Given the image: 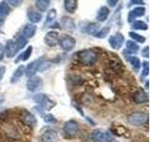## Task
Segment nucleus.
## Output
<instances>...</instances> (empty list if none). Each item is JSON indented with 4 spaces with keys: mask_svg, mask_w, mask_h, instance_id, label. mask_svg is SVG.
I'll return each mask as SVG.
<instances>
[{
    "mask_svg": "<svg viewBox=\"0 0 151 142\" xmlns=\"http://www.w3.org/2000/svg\"><path fill=\"white\" fill-rule=\"evenodd\" d=\"M42 142H58L59 135L55 130H47L41 136Z\"/></svg>",
    "mask_w": 151,
    "mask_h": 142,
    "instance_id": "obj_14",
    "label": "nucleus"
},
{
    "mask_svg": "<svg viewBox=\"0 0 151 142\" xmlns=\"http://www.w3.org/2000/svg\"><path fill=\"white\" fill-rule=\"evenodd\" d=\"M59 32L55 30H50L45 33L44 37V42L46 46L50 47H54L58 45L59 43Z\"/></svg>",
    "mask_w": 151,
    "mask_h": 142,
    "instance_id": "obj_9",
    "label": "nucleus"
},
{
    "mask_svg": "<svg viewBox=\"0 0 151 142\" xmlns=\"http://www.w3.org/2000/svg\"><path fill=\"white\" fill-rule=\"evenodd\" d=\"M106 142H118V141L115 140V139H109V140H107Z\"/></svg>",
    "mask_w": 151,
    "mask_h": 142,
    "instance_id": "obj_41",
    "label": "nucleus"
},
{
    "mask_svg": "<svg viewBox=\"0 0 151 142\" xmlns=\"http://www.w3.org/2000/svg\"><path fill=\"white\" fill-rule=\"evenodd\" d=\"M132 99H133L135 103H138V104L146 103V102H148V94L146 93L144 89H139L138 91L135 92Z\"/></svg>",
    "mask_w": 151,
    "mask_h": 142,
    "instance_id": "obj_16",
    "label": "nucleus"
},
{
    "mask_svg": "<svg viewBox=\"0 0 151 142\" xmlns=\"http://www.w3.org/2000/svg\"><path fill=\"white\" fill-rule=\"evenodd\" d=\"M33 101H34V102H36L38 105L45 111H49L56 105L55 101L50 99L49 97L44 93H38V94L34 95Z\"/></svg>",
    "mask_w": 151,
    "mask_h": 142,
    "instance_id": "obj_2",
    "label": "nucleus"
},
{
    "mask_svg": "<svg viewBox=\"0 0 151 142\" xmlns=\"http://www.w3.org/2000/svg\"><path fill=\"white\" fill-rule=\"evenodd\" d=\"M25 72H26V66L24 64H21L19 65L18 67L15 69V71L13 72L12 78H11V83H13L17 82V80L23 77V75H25Z\"/></svg>",
    "mask_w": 151,
    "mask_h": 142,
    "instance_id": "obj_20",
    "label": "nucleus"
},
{
    "mask_svg": "<svg viewBox=\"0 0 151 142\" xmlns=\"http://www.w3.org/2000/svg\"><path fill=\"white\" fill-rule=\"evenodd\" d=\"M42 120L45 122L48 123V124H54L57 122L56 117L52 115V114H45V115H42Z\"/></svg>",
    "mask_w": 151,
    "mask_h": 142,
    "instance_id": "obj_34",
    "label": "nucleus"
},
{
    "mask_svg": "<svg viewBox=\"0 0 151 142\" xmlns=\"http://www.w3.org/2000/svg\"><path fill=\"white\" fill-rule=\"evenodd\" d=\"M78 59L84 65H93L96 63L98 55L93 49H84L78 52Z\"/></svg>",
    "mask_w": 151,
    "mask_h": 142,
    "instance_id": "obj_1",
    "label": "nucleus"
},
{
    "mask_svg": "<svg viewBox=\"0 0 151 142\" xmlns=\"http://www.w3.org/2000/svg\"><path fill=\"white\" fill-rule=\"evenodd\" d=\"M121 67H122V63L118 60H112L110 62V64H109V68H110V71L112 73L120 72Z\"/></svg>",
    "mask_w": 151,
    "mask_h": 142,
    "instance_id": "obj_29",
    "label": "nucleus"
},
{
    "mask_svg": "<svg viewBox=\"0 0 151 142\" xmlns=\"http://www.w3.org/2000/svg\"><path fill=\"white\" fill-rule=\"evenodd\" d=\"M124 42H125V38L120 32H117L115 34L111 35L110 38H109V44H110L112 49H115V50L121 49Z\"/></svg>",
    "mask_w": 151,
    "mask_h": 142,
    "instance_id": "obj_6",
    "label": "nucleus"
},
{
    "mask_svg": "<svg viewBox=\"0 0 151 142\" xmlns=\"http://www.w3.org/2000/svg\"><path fill=\"white\" fill-rule=\"evenodd\" d=\"M51 1L49 0H37L35 1V7L37 9V11L40 13L42 12H45L48 8L50 7Z\"/></svg>",
    "mask_w": 151,
    "mask_h": 142,
    "instance_id": "obj_21",
    "label": "nucleus"
},
{
    "mask_svg": "<svg viewBox=\"0 0 151 142\" xmlns=\"http://www.w3.org/2000/svg\"><path fill=\"white\" fill-rule=\"evenodd\" d=\"M141 54L143 57H145V58L148 59L149 58V46H146L145 47H144V49H142V51H141Z\"/></svg>",
    "mask_w": 151,
    "mask_h": 142,
    "instance_id": "obj_37",
    "label": "nucleus"
},
{
    "mask_svg": "<svg viewBox=\"0 0 151 142\" xmlns=\"http://www.w3.org/2000/svg\"><path fill=\"white\" fill-rule=\"evenodd\" d=\"M6 3L9 5H11V6H12V7H15V8H17V7H19V6H21V4L23 3L21 0H8V1H6Z\"/></svg>",
    "mask_w": 151,
    "mask_h": 142,
    "instance_id": "obj_36",
    "label": "nucleus"
},
{
    "mask_svg": "<svg viewBox=\"0 0 151 142\" xmlns=\"http://www.w3.org/2000/svg\"><path fill=\"white\" fill-rule=\"evenodd\" d=\"M126 47H127V50L129 52V53H138L139 50H140V46L139 44H137V43L133 42V41H127L126 42Z\"/></svg>",
    "mask_w": 151,
    "mask_h": 142,
    "instance_id": "obj_27",
    "label": "nucleus"
},
{
    "mask_svg": "<svg viewBox=\"0 0 151 142\" xmlns=\"http://www.w3.org/2000/svg\"><path fill=\"white\" fill-rule=\"evenodd\" d=\"M44 62V57H41V58L32 61L30 64H28V65L26 67V76L28 78L32 77V76H35L36 72L40 69V66Z\"/></svg>",
    "mask_w": 151,
    "mask_h": 142,
    "instance_id": "obj_7",
    "label": "nucleus"
},
{
    "mask_svg": "<svg viewBox=\"0 0 151 142\" xmlns=\"http://www.w3.org/2000/svg\"><path fill=\"white\" fill-rule=\"evenodd\" d=\"M58 44L60 45V46L64 51L69 52L71 50H73L76 47V45H77V40H76L73 36L66 34V35H63L60 39H59Z\"/></svg>",
    "mask_w": 151,
    "mask_h": 142,
    "instance_id": "obj_4",
    "label": "nucleus"
},
{
    "mask_svg": "<svg viewBox=\"0 0 151 142\" xmlns=\"http://www.w3.org/2000/svg\"><path fill=\"white\" fill-rule=\"evenodd\" d=\"M145 14V9L144 7H136L129 12L127 14V22L133 23L137 17H142Z\"/></svg>",
    "mask_w": 151,
    "mask_h": 142,
    "instance_id": "obj_13",
    "label": "nucleus"
},
{
    "mask_svg": "<svg viewBox=\"0 0 151 142\" xmlns=\"http://www.w3.org/2000/svg\"><path fill=\"white\" fill-rule=\"evenodd\" d=\"M148 121V115L145 112L136 111L131 113L127 117V122L132 126H142L147 123Z\"/></svg>",
    "mask_w": 151,
    "mask_h": 142,
    "instance_id": "obj_3",
    "label": "nucleus"
},
{
    "mask_svg": "<svg viewBox=\"0 0 151 142\" xmlns=\"http://www.w3.org/2000/svg\"><path fill=\"white\" fill-rule=\"evenodd\" d=\"M27 17L28 19V21L30 22V24H33V25H35L36 23H40L42 19V13H40L38 11H35V9H33L31 8L27 9Z\"/></svg>",
    "mask_w": 151,
    "mask_h": 142,
    "instance_id": "obj_15",
    "label": "nucleus"
},
{
    "mask_svg": "<svg viewBox=\"0 0 151 142\" xmlns=\"http://www.w3.org/2000/svg\"><path fill=\"white\" fill-rule=\"evenodd\" d=\"M1 69H2V68H1V67H0V72H1Z\"/></svg>",
    "mask_w": 151,
    "mask_h": 142,
    "instance_id": "obj_43",
    "label": "nucleus"
},
{
    "mask_svg": "<svg viewBox=\"0 0 151 142\" xmlns=\"http://www.w3.org/2000/svg\"><path fill=\"white\" fill-rule=\"evenodd\" d=\"M129 35L135 43L137 42V43H140V44H143V43H145L146 41V38L145 36L139 34V33H137L136 31H129Z\"/></svg>",
    "mask_w": 151,
    "mask_h": 142,
    "instance_id": "obj_30",
    "label": "nucleus"
},
{
    "mask_svg": "<svg viewBox=\"0 0 151 142\" xmlns=\"http://www.w3.org/2000/svg\"><path fill=\"white\" fill-rule=\"evenodd\" d=\"M57 18V9H51L47 12L46 14V20H45V24H50L52 22L55 21V19Z\"/></svg>",
    "mask_w": 151,
    "mask_h": 142,
    "instance_id": "obj_32",
    "label": "nucleus"
},
{
    "mask_svg": "<svg viewBox=\"0 0 151 142\" xmlns=\"http://www.w3.org/2000/svg\"><path fill=\"white\" fill-rule=\"evenodd\" d=\"M9 12H11V7L6 3V1H1L0 2V19H3L8 16Z\"/></svg>",
    "mask_w": 151,
    "mask_h": 142,
    "instance_id": "obj_26",
    "label": "nucleus"
},
{
    "mask_svg": "<svg viewBox=\"0 0 151 142\" xmlns=\"http://www.w3.org/2000/svg\"><path fill=\"white\" fill-rule=\"evenodd\" d=\"M110 139V134L103 129H96L92 133V140L93 142H106Z\"/></svg>",
    "mask_w": 151,
    "mask_h": 142,
    "instance_id": "obj_10",
    "label": "nucleus"
},
{
    "mask_svg": "<svg viewBox=\"0 0 151 142\" xmlns=\"http://www.w3.org/2000/svg\"><path fill=\"white\" fill-rule=\"evenodd\" d=\"M61 25H63L64 28H66V30H68L70 31H73L76 28V25L73 21V19L70 17H66V16L63 17V19H61Z\"/></svg>",
    "mask_w": 151,
    "mask_h": 142,
    "instance_id": "obj_24",
    "label": "nucleus"
},
{
    "mask_svg": "<svg viewBox=\"0 0 151 142\" xmlns=\"http://www.w3.org/2000/svg\"><path fill=\"white\" fill-rule=\"evenodd\" d=\"M32 51H33V47L32 46H28L27 49L24 50L21 54H19V56L17 57V59L14 61V63L18 64L19 62H26L28 59L30 58L32 55Z\"/></svg>",
    "mask_w": 151,
    "mask_h": 142,
    "instance_id": "obj_19",
    "label": "nucleus"
},
{
    "mask_svg": "<svg viewBox=\"0 0 151 142\" xmlns=\"http://www.w3.org/2000/svg\"><path fill=\"white\" fill-rule=\"evenodd\" d=\"M2 101H3V98H2V99H0V104L2 103Z\"/></svg>",
    "mask_w": 151,
    "mask_h": 142,
    "instance_id": "obj_42",
    "label": "nucleus"
},
{
    "mask_svg": "<svg viewBox=\"0 0 151 142\" xmlns=\"http://www.w3.org/2000/svg\"><path fill=\"white\" fill-rule=\"evenodd\" d=\"M78 131H79L78 123L74 120H70L63 124V132L66 135L75 136L78 135Z\"/></svg>",
    "mask_w": 151,
    "mask_h": 142,
    "instance_id": "obj_5",
    "label": "nucleus"
},
{
    "mask_svg": "<svg viewBox=\"0 0 151 142\" xmlns=\"http://www.w3.org/2000/svg\"><path fill=\"white\" fill-rule=\"evenodd\" d=\"M145 4L144 1H141V0H132V1H129V4H127V7H130L132 5H143Z\"/></svg>",
    "mask_w": 151,
    "mask_h": 142,
    "instance_id": "obj_38",
    "label": "nucleus"
},
{
    "mask_svg": "<svg viewBox=\"0 0 151 142\" xmlns=\"http://www.w3.org/2000/svg\"><path fill=\"white\" fill-rule=\"evenodd\" d=\"M110 31H111L110 27H104L103 28H100L93 36L98 38V39H105V38L110 34Z\"/></svg>",
    "mask_w": 151,
    "mask_h": 142,
    "instance_id": "obj_31",
    "label": "nucleus"
},
{
    "mask_svg": "<svg viewBox=\"0 0 151 142\" xmlns=\"http://www.w3.org/2000/svg\"><path fill=\"white\" fill-rule=\"evenodd\" d=\"M99 30H100V25H99L97 22H93V23H89L88 25L85 27L84 31L89 33V34L94 35Z\"/></svg>",
    "mask_w": 151,
    "mask_h": 142,
    "instance_id": "obj_23",
    "label": "nucleus"
},
{
    "mask_svg": "<svg viewBox=\"0 0 151 142\" xmlns=\"http://www.w3.org/2000/svg\"><path fill=\"white\" fill-rule=\"evenodd\" d=\"M131 28L135 30H147L148 25L142 20H135L133 23H131Z\"/></svg>",
    "mask_w": 151,
    "mask_h": 142,
    "instance_id": "obj_28",
    "label": "nucleus"
},
{
    "mask_svg": "<svg viewBox=\"0 0 151 142\" xmlns=\"http://www.w3.org/2000/svg\"><path fill=\"white\" fill-rule=\"evenodd\" d=\"M64 9L69 13H74L78 9V1L77 0H65Z\"/></svg>",
    "mask_w": 151,
    "mask_h": 142,
    "instance_id": "obj_22",
    "label": "nucleus"
},
{
    "mask_svg": "<svg viewBox=\"0 0 151 142\" xmlns=\"http://www.w3.org/2000/svg\"><path fill=\"white\" fill-rule=\"evenodd\" d=\"M27 89L30 92H37L38 90L41 89L42 86V80L38 76H32V77L28 78L27 82Z\"/></svg>",
    "mask_w": 151,
    "mask_h": 142,
    "instance_id": "obj_8",
    "label": "nucleus"
},
{
    "mask_svg": "<svg viewBox=\"0 0 151 142\" xmlns=\"http://www.w3.org/2000/svg\"><path fill=\"white\" fill-rule=\"evenodd\" d=\"M37 31V27L36 25H33V24L28 23L25 26L23 30V34L22 36H24L26 39H30L33 36L35 35V33Z\"/></svg>",
    "mask_w": 151,
    "mask_h": 142,
    "instance_id": "obj_17",
    "label": "nucleus"
},
{
    "mask_svg": "<svg viewBox=\"0 0 151 142\" xmlns=\"http://www.w3.org/2000/svg\"><path fill=\"white\" fill-rule=\"evenodd\" d=\"M127 60L132 66V68H133L136 72H138L141 67V61L138 57L137 56H127Z\"/></svg>",
    "mask_w": 151,
    "mask_h": 142,
    "instance_id": "obj_25",
    "label": "nucleus"
},
{
    "mask_svg": "<svg viewBox=\"0 0 151 142\" xmlns=\"http://www.w3.org/2000/svg\"><path fill=\"white\" fill-rule=\"evenodd\" d=\"M21 120L25 123L26 125L30 126V127H34L37 124V118L36 117L33 115L32 113L28 112L27 110H24L22 111V114L20 116Z\"/></svg>",
    "mask_w": 151,
    "mask_h": 142,
    "instance_id": "obj_11",
    "label": "nucleus"
},
{
    "mask_svg": "<svg viewBox=\"0 0 151 142\" xmlns=\"http://www.w3.org/2000/svg\"><path fill=\"white\" fill-rule=\"evenodd\" d=\"M4 47H5V55H6L8 58H13L19 51L16 43L13 40H8L6 43V46Z\"/></svg>",
    "mask_w": 151,
    "mask_h": 142,
    "instance_id": "obj_12",
    "label": "nucleus"
},
{
    "mask_svg": "<svg viewBox=\"0 0 151 142\" xmlns=\"http://www.w3.org/2000/svg\"><path fill=\"white\" fill-rule=\"evenodd\" d=\"M5 55V47L2 44H0V61H2Z\"/></svg>",
    "mask_w": 151,
    "mask_h": 142,
    "instance_id": "obj_39",
    "label": "nucleus"
},
{
    "mask_svg": "<svg viewBox=\"0 0 151 142\" xmlns=\"http://www.w3.org/2000/svg\"><path fill=\"white\" fill-rule=\"evenodd\" d=\"M110 15V9L106 6H102L96 12V20L98 22H105Z\"/></svg>",
    "mask_w": 151,
    "mask_h": 142,
    "instance_id": "obj_18",
    "label": "nucleus"
},
{
    "mask_svg": "<svg viewBox=\"0 0 151 142\" xmlns=\"http://www.w3.org/2000/svg\"><path fill=\"white\" fill-rule=\"evenodd\" d=\"M143 65V72H142V77H147L149 74V63L147 61H144V63L142 64Z\"/></svg>",
    "mask_w": 151,
    "mask_h": 142,
    "instance_id": "obj_35",
    "label": "nucleus"
},
{
    "mask_svg": "<svg viewBox=\"0 0 151 142\" xmlns=\"http://www.w3.org/2000/svg\"><path fill=\"white\" fill-rule=\"evenodd\" d=\"M107 3L110 5L111 7H115L116 4L118 3V1H117V0H114V1H112V0H108Z\"/></svg>",
    "mask_w": 151,
    "mask_h": 142,
    "instance_id": "obj_40",
    "label": "nucleus"
},
{
    "mask_svg": "<svg viewBox=\"0 0 151 142\" xmlns=\"http://www.w3.org/2000/svg\"><path fill=\"white\" fill-rule=\"evenodd\" d=\"M15 43H16V45L18 46L19 50H20V49H24V47L27 46V39H26V38L24 37V36L20 35V36L17 37V39L15 40Z\"/></svg>",
    "mask_w": 151,
    "mask_h": 142,
    "instance_id": "obj_33",
    "label": "nucleus"
}]
</instances>
